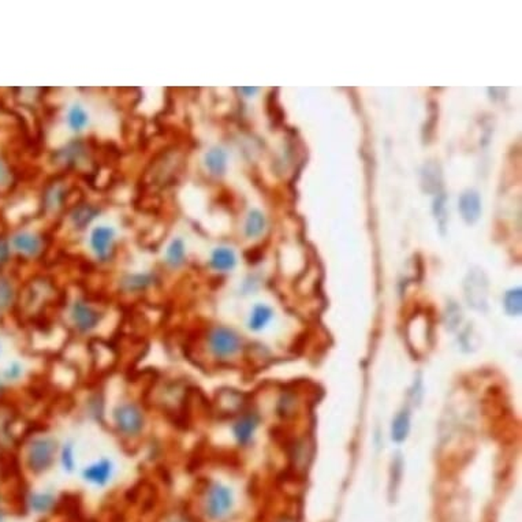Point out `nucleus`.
Returning a JSON list of instances; mask_svg holds the SVG:
<instances>
[{
	"label": "nucleus",
	"instance_id": "6e6552de",
	"mask_svg": "<svg viewBox=\"0 0 522 522\" xmlns=\"http://www.w3.org/2000/svg\"><path fill=\"white\" fill-rule=\"evenodd\" d=\"M117 473V463L108 456L90 461L81 469V479L95 488H105L114 480Z\"/></svg>",
	"mask_w": 522,
	"mask_h": 522
},
{
	"label": "nucleus",
	"instance_id": "4be33fe9",
	"mask_svg": "<svg viewBox=\"0 0 522 522\" xmlns=\"http://www.w3.org/2000/svg\"><path fill=\"white\" fill-rule=\"evenodd\" d=\"M272 312L271 308L268 305L264 304H257L253 309H251L249 320H248V327L251 331L259 333L261 330H264L267 327V324L271 321Z\"/></svg>",
	"mask_w": 522,
	"mask_h": 522
},
{
	"label": "nucleus",
	"instance_id": "7c9ffc66",
	"mask_svg": "<svg viewBox=\"0 0 522 522\" xmlns=\"http://www.w3.org/2000/svg\"><path fill=\"white\" fill-rule=\"evenodd\" d=\"M11 254H13L11 244L6 238L0 237V273L3 271V268L8 264Z\"/></svg>",
	"mask_w": 522,
	"mask_h": 522
},
{
	"label": "nucleus",
	"instance_id": "9b49d317",
	"mask_svg": "<svg viewBox=\"0 0 522 522\" xmlns=\"http://www.w3.org/2000/svg\"><path fill=\"white\" fill-rule=\"evenodd\" d=\"M189 259L188 242L182 235H174L168 239L163 253L162 261L168 271H181Z\"/></svg>",
	"mask_w": 522,
	"mask_h": 522
},
{
	"label": "nucleus",
	"instance_id": "2f4dec72",
	"mask_svg": "<svg viewBox=\"0 0 522 522\" xmlns=\"http://www.w3.org/2000/svg\"><path fill=\"white\" fill-rule=\"evenodd\" d=\"M13 184V171L6 160L0 158V190L7 189Z\"/></svg>",
	"mask_w": 522,
	"mask_h": 522
},
{
	"label": "nucleus",
	"instance_id": "9d476101",
	"mask_svg": "<svg viewBox=\"0 0 522 522\" xmlns=\"http://www.w3.org/2000/svg\"><path fill=\"white\" fill-rule=\"evenodd\" d=\"M11 248L26 260H36L44 253V238L36 231H20L11 238Z\"/></svg>",
	"mask_w": 522,
	"mask_h": 522
},
{
	"label": "nucleus",
	"instance_id": "393cba45",
	"mask_svg": "<svg viewBox=\"0 0 522 522\" xmlns=\"http://www.w3.org/2000/svg\"><path fill=\"white\" fill-rule=\"evenodd\" d=\"M422 186L428 193H438L441 188V172L437 163H428L424 166Z\"/></svg>",
	"mask_w": 522,
	"mask_h": 522
},
{
	"label": "nucleus",
	"instance_id": "bb28decb",
	"mask_svg": "<svg viewBox=\"0 0 522 522\" xmlns=\"http://www.w3.org/2000/svg\"><path fill=\"white\" fill-rule=\"evenodd\" d=\"M85 146L81 143H71L59 150L58 156L66 165H77L85 158Z\"/></svg>",
	"mask_w": 522,
	"mask_h": 522
},
{
	"label": "nucleus",
	"instance_id": "5701e85b",
	"mask_svg": "<svg viewBox=\"0 0 522 522\" xmlns=\"http://www.w3.org/2000/svg\"><path fill=\"white\" fill-rule=\"evenodd\" d=\"M26 501H28L29 509L33 513L42 514V513H48L49 510H52L57 499H55V495H52L51 492H32Z\"/></svg>",
	"mask_w": 522,
	"mask_h": 522
},
{
	"label": "nucleus",
	"instance_id": "a878e982",
	"mask_svg": "<svg viewBox=\"0 0 522 522\" xmlns=\"http://www.w3.org/2000/svg\"><path fill=\"white\" fill-rule=\"evenodd\" d=\"M410 431V413L408 409L401 410L397 415V417L393 421V428H391V438L394 441H403L408 438Z\"/></svg>",
	"mask_w": 522,
	"mask_h": 522
},
{
	"label": "nucleus",
	"instance_id": "c9c22d12",
	"mask_svg": "<svg viewBox=\"0 0 522 522\" xmlns=\"http://www.w3.org/2000/svg\"><path fill=\"white\" fill-rule=\"evenodd\" d=\"M3 391H4V381L0 379V396L3 394Z\"/></svg>",
	"mask_w": 522,
	"mask_h": 522
},
{
	"label": "nucleus",
	"instance_id": "0eeeda50",
	"mask_svg": "<svg viewBox=\"0 0 522 522\" xmlns=\"http://www.w3.org/2000/svg\"><path fill=\"white\" fill-rule=\"evenodd\" d=\"M234 507V494L227 485L219 481H210L204 488L203 510L210 521L226 518Z\"/></svg>",
	"mask_w": 522,
	"mask_h": 522
},
{
	"label": "nucleus",
	"instance_id": "423d86ee",
	"mask_svg": "<svg viewBox=\"0 0 522 522\" xmlns=\"http://www.w3.org/2000/svg\"><path fill=\"white\" fill-rule=\"evenodd\" d=\"M206 346L215 360L227 361L242 350V339L230 327L212 326L206 334Z\"/></svg>",
	"mask_w": 522,
	"mask_h": 522
},
{
	"label": "nucleus",
	"instance_id": "c85d7f7f",
	"mask_svg": "<svg viewBox=\"0 0 522 522\" xmlns=\"http://www.w3.org/2000/svg\"><path fill=\"white\" fill-rule=\"evenodd\" d=\"M23 374H25V368H23L21 362L20 361H11L4 368L3 374H1V380L4 383H16V381L21 380Z\"/></svg>",
	"mask_w": 522,
	"mask_h": 522
},
{
	"label": "nucleus",
	"instance_id": "c756f323",
	"mask_svg": "<svg viewBox=\"0 0 522 522\" xmlns=\"http://www.w3.org/2000/svg\"><path fill=\"white\" fill-rule=\"evenodd\" d=\"M295 410V397L292 394H283L278 402V413L282 417H289Z\"/></svg>",
	"mask_w": 522,
	"mask_h": 522
},
{
	"label": "nucleus",
	"instance_id": "f03ea898",
	"mask_svg": "<svg viewBox=\"0 0 522 522\" xmlns=\"http://www.w3.org/2000/svg\"><path fill=\"white\" fill-rule=\"evenodd\" d=\"M61 443L52 435H36L30 439L25 447V466L35 475L40 476L47 473L58 463V453Z\"/></svg>",
	"mask_w": 522,
	"mask_h": 522
},
{
	"label": "nucleus",
	"instance_id": "7ed1b4c3",
	"mask_svg": "<svg viewBox=\"0 0 522 522\" xmlns=\"http://www.w3.org/2000/svg\"><path fill=\"white\" fill-rule=\"evenodd\" d=\"M119 242V231L117 226L99 222L95 223L86 235V247L97 263H108L114 259Z\"/></svg>",
	"mask_w": 522,
	"mask_h": 522
},
{
	"label": "nucleus",
	"instance_id": "473e14b6",
	"mask_svg": "<svg viewBox=\"0 0 522 522\" xmlns=\"http://www.w3.org/2000/svg\"><path fill=\"white\" fill-rule=\"evenodd\" d=\"M434 212L437 215L440 226L444 227V223H446V196L444 194H438V198L434 203Z\"/></svg>",
	"mask_w": 522,
	"mask_h": 522
},
{
	"label": "nucleus",
	"instance_id": "a211bd4d",
	"mask_svg": "<svg viewBox=\"0 0 522 522\" xmlns=\"http://www.w3.org/2000/svg\"><path fill=\"white\" fill-rule=\"evenodd\" d=\"M237 254L231 248L227 247H218L210 251L209 256V267L210 270L219 273L230 272L237 267Z\"/></svg>",
	"mask_w": 522,
	"mask_h": 522
},
{
	"label": "nucleus",
	"instance_id": "39448f33",
	"mask_svg": "<svg viewBox=\"0 0 522 522\" xmlns=\"http://www.w3.org/2000/svg\"><path fill=\"white\" fill-rule=\"evenodd\" d=\"M54 295L55 287L49 279L35 278L18 294L17 307L26 317H33L42 312Z\"/></svg>",
	"mask_w": 522,
	"mask_h": 522
},
{
	"label": "nucleus",
	"instance_id": "4468645a",
	"mask_svg": "<svg viewBox=\"0 0 522 522\" xmlns=\"http://www.w3.org/2000/svg\"><path fill=\"white\" fill-rule=\"evenodd\" d=\"M158 282L156 273L149 271L127 272L119 280V289L125 294H143L150 290Z\"/></svg>",
	"mask_w": 522,
	"mask_h": 522
},
{
	"label": "nucleus",
	"instance_id": "f8f14e48",
	"mask_svg": "<svg viewBox=\"0 0 522 522\" xmlns=\"http://www.w3.org/2000/svg\"><path fill=\"white\" fill-rule=\"evenodd\" d=\"M260 425V416L251 410H242L232 422V437L239 446H248Z\"/></svg>",
	"mask_w": 522,
	"mask_h": 522
},
{
	"label": "nucleus",
	"instance_id": "ddd939ff",
	"mask_svg": "<svg viewBox=\"0 0 522 522\" xmlns=\"http://www.w3.org/2000/svg\"><path fill=\"white\" fill-rule=\"evenodd\" d=\"M465 295L469 305L473 308L481 311L487 307L488 283L482 272L473 271L468 275L465 280Z\"/></svg>",
	"mask_w": 522,
	"mask_h": 522
},
{
	"label": "nucleus",
	"instance_id": "dca6fc26",
	"mask_svg": "<svg viewBox=\"0 0 522 522\" xmlns=\"http://www.w3.org/2000/svg\"><path fill=\"white\" fill-rule=\"evenodd\" d=\"M100 215V208L92 204H80L69 213L70 226L74 230H89Z\"/></svg>",
	"mask_w": 522,
	"mask_h": 522
},
{
	"label": "nucleus",
	"instance_id": "cd10ccee",
	"mask_svg": "<svg viewBox=\"0 0 522 522\" xmlns=\"http://www.w3.org/2000/svg\"><path fill=\"white\" fill-rule=\"evenodd\" d=\"M504 308L511 316L521 314L522 292L520 287L506 292V295H504Z\"/></svg>",
	"mask_w": 522,
	"mask_h": 522
},
{
	"label": "nucleus",
	"instance_id": "6ab92c4d",
	"mask_svg": "<svg viewBox=\"0 0 522 522\" xmlns=\"http://www.w3.org/2000/svg\"><path fill=\"white\" fill-rule=\"evenodd\" d=\"M67 193L69 189L67 185H64V182H55L49 185L42 194V204L45 210L49 213H57L58 210H61L67 198Z\"/></svg>",
	"mask_w": 522,
	"mask_h": 522
},
{
	"label": "nucleus",
	"instance_id": "4c0bfd02",
	"mask_svg": "<svg viewBox=\"0 0 522 522\" xmlns=\"http://www.w3.org/2000/svg\"><path fill=\"white\" fill-rule=\"evenodd\" d=\"M283 522H292V521H283Z\"/></svg>",
	"mask_w": 522,
	"mask_h": 522
},
{
	"label": "nucleus",
	"instance_id": "1a4fd4ad",
	"mask_svg": "<svg viewBox=\"0 0 522 522\" xmlns=\"http://www.w3.org/2000/svg\"><path fill=\"white\" fill-rule=\"evenodd\" d=\"M63 121H64L66 129L70 133L76 136H81L92 127L93 118H92L89 107L85 105L83 100H73L66 107Z\"/></svg>",
	"mask_w": 522,
	"mask_h": 522
},
{
	"label": "nucleus",
	"instance_id": "2eb2a0df",
	"mask_svg": "<svg viewBox=\"0 0 522 522\" xmlns=\"http://www.w3.org/2000/svg\"><path fill=\"white\" fill-rule=\"evenodd\" d=\"M203 166L212 177H223L229 167V155L220 146H210L203 155Z\"/></svg>",
	"mask_w": 522,
	"mask_h": 522
},
{
	"label": "nucleus",
	"instance_id": "aec40b11",
	"mask_svg": "<svg viewBox=\"0 0 522 522\" xmlns=\"http://www.w3.org/2000/svg\"><path fill=\"white\" fill-rule=\"evenodd\" d=\"M17 299H18V292L16 290L14 282L0 273V319H3L4 316L17 305Z\"/></svg>",
	"mask_w": 522,
	"mask_h": 522
},
{
	"label": "nucleus",
	"instance_id": "20e7f679",
	"mask_svg": "<svg viewBox=\"0 0 522 522\" xmlns=\"http://www.w3.org/2000/svg\"><path fill=\"white\" fill-rule=\"evenodd\" d=\"M67 319L77 334H93L102 326L105 312L88 298L76 297L67 308Z\"/></svg>",
	"mask_w": 522,
	"mask_h": 522
},
{
	"label": "nucleus",
	"instance_id": "f257e3e1",
	"mask_svg": "<svg viewBox=\"0 0 522 522\" xmlns=\"http://www.w3.org/2000/svg\"><path fill=\"white\" fill-rule=\"evenodd\" d=\"M146 413L141 403L125 399L118 402L111 410V424L115 434L126 441L138 440L146 428Z\"/></svg>",
	"mask_w": 522,
	"mask_h": 522
},
{
	"label": "nucleus",
	"instance_id": "f704fd0d",
	"mask_svg": "<svg viewBox=\"0 0 522 522\" xmlns=\"http://www.w3.org/2000/svg\"><path fill=\"white\" fill-rule=\"evenodd\" d=\"M239 90H241L245 96L251 97V96H254V95L259 92V88H241Z\"/></svg>",
	"mask_w": 522,
	"mask_h": 522
},
{
	"label": "nucleus",
	"instance_id": "412c9836",
	"mask_svg": "<svg viewBox=\"0 0 522 522\" xmlns=\"http://www.w3.org/2000/svg\"><path fill=\"white\" fill-rule=\"evenodd\" d=\"M78 453L74 440H66L61 443L58 453V463L64 473L73 475L78 469Z\"/></svg>",
	"mask_w": 522,
	"mask_h": 522
},
{
	"label": "nucleus",
	"instance_id": "b1692460",
	"mask_svg": "<svg viewBox=\"0 0 522 522\" xmlns=\"http://www.w3.org/2000/svg\"><path fill=\"white\" fill-rule=\"evenodd\" d=\"M266 216L263 215L261 210L259 209H251V212L248 213L247 216V220H245V226H244V230H245V235L248 238H257L263 234V231L266 230Z\"/></svg>",
	"mask_w": 522,
	"mask_h": 522
},
{
	"label": "nucleus",
	"instance_id": "f3484780",
	"mask_svg": "<svg viewBox=\"0 0 522 522\" xmlns=\"http://www.w3.org/2000/svg\"><path fill=\"white\" fill-rule=\"evenodd\" d=\"M460 212L463 220L469 225L476 223L480 219L481 198L476 190H466L460 198Z\"/></svg>",
	"mask_w": 522,
	"mask_h": 522
},
{
	"label": "nucleus",
	"instance_id": "e433bc0d",
	"mask_svg": "<svg viewBox=\"0 0 522 522\" xmlns=\"http://www.w3.org/2000/svg\"><path fill=\"white\" fill-rule=\"evenodd\" d=\"M0 522H4V513H3V510H0Z\"/></svg>",
	"mask_w": 522,
	"mask_h": 522
},
{
	"label": "nucleus",
	"instance_id": "72a5a7b5",
	"mask_svg": "<svg viewBox=\"0 0 522 522\" xmlns=\"http://www.w3.org/2000/svg\"><path fill=\"white\" fill-rule=\"evenodd\" d=\"M162 522H194V520L189 517L188 514L184 511L174 510V511H168L167 514L163 517Z\"/></svg>",
	"mask_w": 522,
	"mask_h": 522
}]
</instances>
